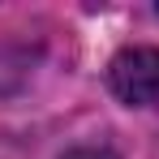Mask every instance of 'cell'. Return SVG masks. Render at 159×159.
I'll return each instance as SVG.
<instances>
[{
    "label": "cell",
    "mask_w": 159,
    "mask_h": 159,
    "mask_svg": "<svg viewBox=\"0 0 159 159\" xmlns=\"http://www.w3.org/2000/svg\"><path fill=\"white\" fill-rule=\"evenodd\" d=\"M60 159H116V151L112 146H73L69 155H60Z\"/></svg>",
    "instance_id": "2"
},
{
    "label": "cell",
    "mask_w": 159,
    "mask_h": 159,
    "mask_svg": "<svg viewBox=\"0 0 159 159\" xmlns=\"http://www.w3.org/2000/svg\"><path fill=\"white\" fill-rule=\"evenodd\" d=\"M107 90L129 107L159 103V48H125L107 65Z\"/></svg>",
    "instance_id": "1"
}]
</instances>
